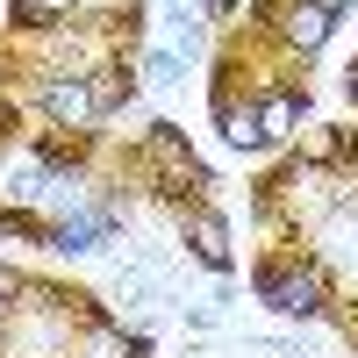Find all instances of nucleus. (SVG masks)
<instances>
[{"label":"nucleus","instance_id":"f257e3e1","mask_svg":"<svg viewBox=\"0 0 358 358\" xmlns=\"http://www.w3.org/2000/svg\"><path fill=\"white\" fill-rule=\"evenodd\" d=\"M265 301H273V308H287V315H315L322 280H315V273H273V280H265Z\"/></svg>","mask_w":358,"mask_h":358},{"label":"nucleus","instance_id":"f03ea898","mask_svg":"<svg viewBox=\"0 0 358 358\" xmlns=\"http://www.w3.org/2000/svg\"><path fill=\"white\" fill-rule=\"evenodd\" d=\"M330 36V0H301V8H287V43L294 50H315Z\"/></svg>","mask_w":358,"mask_h":358},{"label":"nucleus","instance_id":"7ed1b4c3","mask_svg":"<svg viewBox=\"0 0 358 358\" xmlns=\"http://www.w3.org/2000/svg\"><path fill=\"white\" fill-rule=\"evenodd\" d=\"M50 115H57V122H86V115H94L101 108V94H94V86H79V79H50Z\"/></svg>","mask_w":358,"mask_h":358},{"label":"nucleus","instance_id":"20e7f679","mask_svg":"<svg viewBox=\"0 0 358 358\" xmlns=\"http://www.w3.org/2000/svg\"><path fill=\"white\" fill-rule=\"evenodd\" d=\"M101 236H108V208H94V215H65L57 244H65V251H101Z\"/></svg>","mask_w":358,"mask_h":358},{"label":"nucleus","instance_id":"39448f33","mask_svg":"<svg viewBox=\"0 0 358 358\" xmlns=\"http://www.w3.org/2000/svg\"><path fill=\"white\" fill-rule=\"evenodd\" d=\"M194 251H201L208 265H229V229H222V215H194Z\"/></svg>","mask_w":358,"mask_h":358},{"label":"nucleus","instance_id":"423d86ee","mask_svg":"<svg viewBox=\"0 0 358 358\" xmlns=\"http://www.w3.org/2000/svg\"><path fill=\"white\" fill-rule=\"evenodd\" d=\"M222 136L236 143V151H258V143H265V129H258V108H229V115H222Z\"/></svg>","mask_w":358,"mask_h":358},{"label":"nucleus","instance_id":"0eeeda50","mask_svg":"<svg viewBox=\"0 0 358 358\" xmlns=\"http://www.w3.org/2000/svg\"><path fill=\"white\" fill-rule=\"evenodd\" d=\"M258 129H265V143H273V136H287V129H294V101H287V94H273V101L258 108Z\"/></svg>","mask_w":358,"mask_h":358},{"label":"nucleus","instance_id":"6e6552de","mask_svg":"<svg viewBox=\"0 0 358 358\" xmlns=\"http://www.w3.org/2000/svg\"><path fill=\"white\" fill-rule=\"evenodd\" d=\"M15 8H22L29 22H57V15H72V0H15Z\"/></svg>","mask_w":358,"mask_h":358},{"label":"nucleus","instance_id":"1a4fd4ad","mask_svg":"<svg viewBox=\"0 0 358 358\" xmlns=\"http://www.w3.org/2000/svg\"><path fill=\"white\" fill-rule=\"evenodd\" d=\"M143 72H151V86H172V79H179V57H165V50H158Z\"/></svg>","mask_w":358,"mask_h":358},{"label":"nucleus","instance_id":"9d476101","mask_svg":"<svg viewBox=\"0 0 358 358\" xmlns=\"http://www.w3.org/2000/svg\"><path fill=\"white\" fill-rule=\"evenodd\" d=\"M330 8H351V0H330Z\"/></svg>","mask_w":358,"mask_h":358},{"label":"nucleus","instance_id":"9b49d317","mask_svg":"<svg viewBox=\"0 0 358 358\" xmlns=\"http://www.w3.org/2000/svg\"><path fill=\"white\" fill-rule=\"evenodd\" d=\"M351 94H358V72H351Z\"/></svg>","mask_w":358,"mask_h":358}]
</instances>
